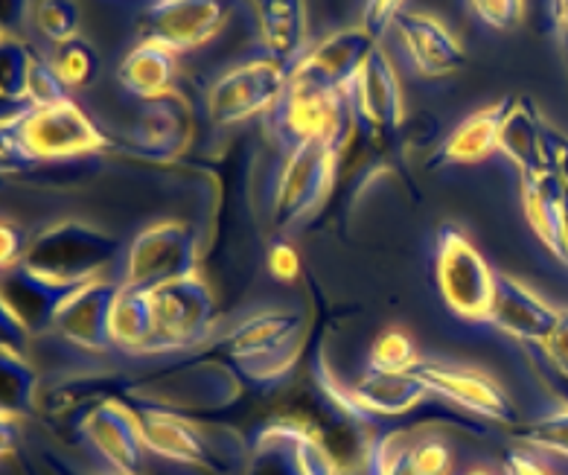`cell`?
I'll return each instance as SVG.
<instances>
[{
  "label": "cell",
  "mask_w": 568,
  "mask_h": 475,
  "mask_svg": "<svg viewBox=\"0 0 568 475\" xmlns=\"http://www.w3.org/2000/svg\"><path fill=\"white\" fill-rule=\"evenodd\" d=\"M111 138L73 100L27 105L3 114V172L21 175L39 164L102 155Z\"/></svg>",
  "instance_id": "6da1fadb"
},
{
  "label": "cell",
  "mask_w": 568,
  "mask_h": 475,
  "mask_svg": "<svg viewBox=\"0 0 568 475\" xmlns=\"http://www.w3.org/2000/svg\"><path fill=\"white\" fill-rule=\"evenodd\" d=\"M134 408L141 417L146 449L158 458L219 475H231L248 464L251 444L236 428L213 426L195 421L190 414L155 408V405H134Z\"/></svg>",
  "instance_id": "7a4b0ae2"
},
{
  "label": "cell",
  "mask_w": 568,
  "mask_h": 475,
  "mask_svg": "<svg viewBox=\"0 0 568 475\" xmlns=\"http://www.w3.org/2000/svg\"><path fill=\"white\" fill-rule=\"evenodd\" d=\"M120 254V240L82 219H59L27 240L21 269L62 289L102 277Z\"/></svg>",
  "instance_id": "3957f363"
},
{
  "label": "cell",
  "mask_w": 568,
  "mask_h": 475,
  "mask_svg": "<svg viewBox=\"0 0 568 475\" xmlns=\"http://www.w3.org/2000/svg\"><path fill=\"white\" fill-rule=\"evenodd\" d=\"M310 321L297 310H263L242 319L222 338V353L240 376L254 385H272L292 374L304 353Z\"/></svg>",
  "instance_id": "277c9868"
},
{
  "label": "cell",
  "mask_w": 568,
  "mask_h": 475,
  "mask_svg": "<svg viewBox=\"0 0 568 475\" xmlns=\"http://www.w3.org/2000/svg\"><path fill=\"white\" fill-rule=\"evenodd\" d=\"M123 397L134 405H155L179 414L225 412L242 397V376L231 362L202 358L166 367L125 385Z\"/></svg>",
  "instance_id": "5b68a950"
},
{
  "label": "cell",
  "mask_w": 568,
  "mask_h": 475,
  "mask_svg": "<svg viewBox=\"0 0 568 475\" xmlns=\"http://www.w3.org/2000/svg\"><path fill=\"white\" fill-rule=\"evenodd\" d=\"M351 138H321V141H312L306 146L295 149V152H288L281 175L274 181V234H292L327 204Z\"/></svg>",
  "instance_id": "8992f818"
},
{
  "label": "cell",
  "mask_w": 568,
  "mask_h": 475,
  "mask_svg": "<svg viewBox=\"0 0 568 475\" xmlns=\"http://www.w3.org/2000/svg\"><path fill=\"white\" fill-rule=\"evenodd\" d=\"M265 129L283 155H288L321 138H351L356 123L347 94H335L292 77L277 105L265 114Z\"/></svg>",
  "instance_id": "52a82bcc"
},
{
  "label": "cell",
  "mask_w": 568,
  "mask_h": 475,
  "mask_svg": "<svg viewBox=\"0 0 568 475\" xmlns=\"http://www.w3.org/2000/svg\"><path fill=\"white\" fill-rule=\"evenodd\" d=\"M152 310H155V333L146 356L195 351L211 338L219 315L211 283L199 272L155 289Z\"/></svg>",
  "instance_id": "ba28073f"
},
{
  "label": "cell",
  "mask_w": 568,
  "mask_h": 475,
  "mask_svg": "<svg viewBox=\"0 0 568 475\" xmlns=\"http://www.w3.org/2000/svg\"><path fill=\"white\" fill-rule=\"evenodd\" d=\"M435 281L455 319L469 324L487 321L496 292V272L473 240L455 225H446L437 236Z\"/></svg>",
  "instance_id": "9c48e42d"
},
{
  "label": "cell",
  "mask_w": 568,
  "mask_h": 475,
  "mask_svg": "<svg viewBox=\"0 0 568 475\" xmlns=\"http://www.w3.org/2000/svg\"><path fill=\"white\" fill-rule=\"evenodd\" d=\"M199 234L195 228L179 219L152 222L129 242L123 263L125 286L155 292L172 281L199 272Z\"/></svg>",
  "instance_id": "30bf717a"
},
{
  "label": "cell",
  "mask_w": 568,
  "mask_h": 475,
  "mask_svg": "<svg viewBox=\"0 0 568 475\" xmlns=\"http://www.w3.org/2000/svg\"><path fill=\"white\" fill-rule=\"evenodd\" d=\"M292 64L272 55L251 59L216 79L207 91V114L216 125H240L251 118L268 114L286 91Z\"/></svg>",
  "instance_id": "8fae6325"
},
{
  "label": "cell",
  "mask_w": 568,
  "mask_h": 475,
  "mask_svg": "<svg viewBox=\"0 0 568 475\" xmlns=\"http://www.w3.org/2000/svg\"><path fill=\"white\" fill-rule=\"evenodd\" d=\"M77 437L100 461V467L123 475H141L149 452L141 417H138V408L120 394L88 408L77 423Z\"/></svg>",
  "instance_id": "7c38bea8"
},
{
  "label": "cell",
  "mask_w": 568,
  "mask_h": 475,
  "mask_svg": "<svg viewBox=\"0 0 568 475\" xmlns=\"http://www.w3.org/2000/svg\"><path fill=\"white\" fill-rule=\"evenodd\" d=\"M347 102H351L356 132L365 134L376 149H385L397 141L405 125V97L385 50L376 48L374 55L367 59L353 82Z\"/></svg>",
  "instance_id": "4fadbf2b"
},
{
  "label": "cell",
  "mask_w": 568,
  "mask_h": 475,
  "mask_svg": "<svg viewBox=\"0 0 568 475\" xmlns=\"http://www.w3.org/2000/svg\"><path fill=\"white\" fill-rule=\"evenodd\" d=\"M234 0H149L138 21L143 39L175 53L202 48L225 30Z\"/></svg>",
  "instance_id": "5bb4252c"
},
{
  "label": "cell",
  "mask_w": 568,
  "mask_h": 475,
  "mask_svg": "<svg viewBox=\"0 0 568 475\" xmlns=\"http://www.w3.org/2000/svg\"><path fill=\"white\" fill-rule=\"evenodd\" d=\"M412 374L426 385L432 397L458 405L460 412H469L473 417H481V421L501 423V426H514L516 423V408L507 397V391L478 367L417 362L412 367Z\"/></svg>",
  "instance_id": "9a60e30c"
},
{
  "label": "cell",
  "mask_w": 568,
  "mask_h": 475,
  "mask_svg": "<svg viewBox=\"0 0 568 475\" xmlns=\"http://www.w3.org/2000/svg\"><path fill=\"white\" fill-rule=\"evenodd\" d=\"M376 48H379V36H374L365 24L347 27L312 44L301 55V62L292 68V77L310 85L327 88L335 94H351L353 82Z\"/></svg>",
  "instance_id": "2e32d148"
},
{
  "label": "cell",
  "mask_w": 568,
  "mask_h": 475,
  "mask_svg": "<svg viewBox=\"0 0 568 475\" xmlns=\"http://www.w3.org/2000/svg\"><path fill=\"white\" fill-rule=\"evenodd\" d=\"M120 283L97 277L71 289L53 315V330L62 342L85 353H109L111 344V306Z\"/></svg>",
  "instance_id": "e0dca14e"
},
{
  "label": "cell",
  "mask_w": 568,
  "mask_h": 475,
  "mask_svg": "<svg viewBox=\"0 0 568 475\" xmlns=\"http://www.w3.org/2000/svg\"><path fill=\"white\" fill-rule=\"evenodd\" d=\"M193 132V111L187 100L179 91H172V94L143 102L129 132V143L141 158L170 164L187 152Z\"/></svg>",
  "instance_id": "ac0fdd59"
},
{
  "label": "cell",
  "mask_w": 568,
  "mask_h": 475,
  "mask_svg": "<svg viewBox=\"0 0 568 475\" xmlns=\"http://www.w3.org/2000/svg\"><path fill=\"white\" fill-rule=\"evenodd\" d=\"M557 319H560V310L548 304L537 289H530L514 274L496 272V292H493V304L487 312L490 327L521 344L542 347Z\"/></svg>",
  "instance_id": "d6986e66"
},
{
  "label": "cell",
  "mask_w": 568,
  "mask_h": 475,
  "mask_svg": "<svg viewBox=\"0 0 568 475\" xmlns=\"http://www.w3.org/2000/svg\"><path fill=\"white\" fill-rule=\"evenodd\" d=\"M394 32H397L399 44H403L414 71L420 77H452L467 62L460 41L437 18L426 16V12H405L403 9L394 21Z\"/></svg>",
  "instance_id": "ffe728a7"
},
{
  "label": "cell",
  "mask_w": 568,
  "mask_h": 475,
  "mask_svg": "<svg viewBox=\"0 0 568 475\" xmlns=\"http://www.w3.org/2000/svg\"><path fill=\"white\" fill-rule=\"evenodd\" d=\"M548 120L530 97H507L505 118L498 129V155H505L519 175H545L548 172Z\"/></svg>",
  "instance_id": "44dd1931"
},
{
  "label": "cell",
  "mask_w": 568,
  "mask_h": 475,
  "mask_svg": "<svg viewBox=\"0 0 568 475\" xmlns=\"http://www.w3.org/2000/svg\"><path fill=\"white\" fill-rule=\"evenodd\" d=\"M505 109H507V97L505 100L493 102V105H487V109L473 111L469 118L460 120V123L446 134L444 143L435 149L432 166L444 170V166L481 164V161L496 155L498 129H501Z\"/></svg>",
  "instance_id": "7402d4cb"
},
{
  "label": "cell",
  "mask_w": 568,
  "mask_h": 475,
  "mask_svg": "<svg viewBox=\"0 0 568 475\" xmlns=\"http://www.w3.org/2000/svg\"><path fill=\"white\" fill-rule=\"evenodd\" d=\"M566 208L568 195L551 172L545 175H525L521 179V211L534 236L545 245V251L562 263L566 251Z\"/></svg>",
  "instance_id": "603a6c76"
},
{
  "label": "cell",
  "mask_w": 568,
  "mask_h": 475,
  "mask_svg": "<svg viewBox=\"0 0 568 475\" xmlns=\"http://www.w3.org/2000/svg\"><path fill=\"white\" fill-rule=\"evenodd\" d=\"M71 289L53 286L16 265L3 272V319L16 321L27 333L53 327V315Z\"/></svg>",
  "instance_id": "cb8c5ba5"
},
{
  "label": "cell",
  "mask_w": 568,
  "mask_h": 475,
  "mask_svg": "<svg viewBox=\"0 0 568 475\" xmlns=\"http://www.w3.org/2000/svg\"><path fill=\"white\" fill-rule=\"evenodd\" d=\"M175 79H179V53L149 39L138 41L118 68V82L125 94L143 102L172 94Z\"/></svg>",
  "instance_id": "d4e9b609"
},
{
  "label": "cell",
  "mask_w": 568,
  "mask_h": 475,
  "mask_svg": "<svg viewBox=\"0 0 568 475\" xmlns=\"http://www.w3.org/2000/svg\"><path fill=\"white\" fill-rule=\"evenodd\" d=\"M260 39L272 59L295 68L306 53L310 24H306L304 0H260L257 3Z\"/></svg>",
  "instance_id": "484cf974"
},
{
  "label": "cell",
  "mask_w": 568,
  "mask_h": 475,
  "mask_svg": "<svg viewBox=\"0 0 568 475\" xmlns=\"http://www.w3.org/2000/svg\"><path fill=\"white\" fill-rule=\"evenodd\" d=\"M353 394L358 405L365 408L371 417H403V414L420 408L432 394L417 376L408 374H385L367 367L365 374L353 382Z\"/></svg>",
  "instance_id": "4316f807"
},
{
  "label": "cell",
  "mask_w": 568,
  "mask_h": 475,
  "mask_svg": "<svg viewBox=\"0 0 568 475\" xmlns=\"http://www.w3.org/2000/svg\"><path fill=\"white\" fill-rule=\"evenodd\" d=\"M306 423L272 421L260 428L251 441L248 464L242 475H306L301 464V437Z\"/></svg>",
  "instance_id": "83f0119b"
},
{
  "label": "cell",
  "mask_w": 568,
  "mask_h": 475,
  "mask_svg": "<svg viewBox=\"0 0 568 475\" xmlns=\"http://www.w3.org/2000/svg\"><path fill=\"white\" fill-rule=\"evenodd\" d=\"M152 333H155L152 292L120 283L114 306H111V344H114V351L146 356Z\"/></svg>",
  "instance_id": "f1b7e54d"
},
{
  "label": "cell",
  "mask_w": 568,
  "mask_h": 475,
  "mask_svg": "<svg viewBox=\"0 0 568 475\" xmlns=\"http://www.w3.org/2000/svg\"><path fill=\"white\" fill-rule=\"evenodd\" d=\"M0 403L7 417H30L41 408V376L24 351L0 344Z\"/></svg>",
  "instance_id": "f546056e"
},
{
  "label": "cell",
  "mask_w": 568,
  "mask_h": 475,
  "mask_svg": "<svg viewBox=\"0 0 568 475\" xmlns=\"http://www.w3.org/2000/svg\"><path fill=\"white\" fill-rule=\"evenodd\" d=\"M32 48H27L24 41L12 36V32H3V41H0V100H3V111H9L12 105L16 109H27V82H30L32 71Z\"/></svg>",
  "instance_id": "4dcf8cb0"
},
{
  "label": "cell",
  "mask_w": 568,
  "mask_h": 475,
  "mask_svg": "<svg viewBox=\"0 0 568 475\" xmlns=\"http://www.w3.org/2000/svg\"><path fill=\"white\" fill-rule=\"evenodd\" d=\"M50 64L55 68L59 79H62L68 88H88L94 85L97 77H100V53L88 39L77 36V39L59 44L50 59Z\"/></svg>",
  "instance_id": "1f68e13d"
},
{
  "label": "cell",
  "mask_w": 568,
  "mask_h": 475,
  "mask_svg": "<svg viewBox=\"0 0 568 475\" xmlns=\"http://www.w3.org/2000/svg\"><path fill=\"white\" fill-rule=\"evenodd\" d=\"M414 437L408 432H388L367 444V475H417Z\"/></svg>",
  "instance_id": "d6a6232c"
},
{
  "label": "cell",
  "mask_w": 568,
  "mask_h": 475,
  "mask_svg": "<svg viewBox=\"0 0 568 475\" xmlns=\"http://www.w3.org/2000/svg\"><path fill=\"white\" fill-rule=\"evenodd\" d=\"M417 362H420L417 342L412 338V333L399 327H390L376 335L371 353H367V367L385 371V374H408Z\"/></svg>",
  "instance_id": "836d02e7"
},
{
  "label": "cell",
  "mask_w": 568,
  "mask_h": 475,
  "mask_svg": "<svg viewBox=\"0 0 568 475\" xmlns=\"http://www.w3.org/2000/svg\"><path fill=\"white\" fill-rule=\"evenodd\" d=\"M312 376H315V385H318V391L324 394V400L333 405L335 412L342 414L344 421L353 423V426H367V423L374 421V417L358 405L356 394H353V385H344V382L338 380V374H335L333 365H329L327 356L321 351L318 356H315V362H312Z\"/></svg>",
  "instance_id": "e575fe53"
},
{
  "label": "cell",
  "mask_w": 568,
  "mask_h": 475,
  "mask_svg": "<svg viewBox=\"0 0 568 475\" xmlns=\"http://www.w3.org/2000/svg\"><path fill=\"white\" fill-rule=\"evenodd\" d=\"M516 441L530 446V449L548 452V455L568 461V405L554 408L537 421L516 428Z\"/></svg>",
  "instance_id": "d590c367"
},
{
  "label": "cell",
  "mask_w": 568,
  "mask_h": 475,
  "mask_svg": "<svg viewBox=\"0 0 568 475\" xmlns=\"http://www.w3.org/2000/svg\"><path fill=\"white\" fill-rule=\"evenodd\" d=\"M82 24V9L77 0H39L36 7V27L55 48L79 36Z\"/></svg>",
  "instance_id": "8d00e7d4"
},
{
  "label": "cell",
  "mask_w": 568,
  "mask_h": 475,
  "mask_svg": "<svg viewBox=\"0 0 568 475\" xmlns=\"http://www.w3.org/2000/svg\"><path fill=\"white\" fill-rule=\"evenodd\" d=\"M71 100L68 97V85H64L55 68L44 59H32V71H30V82H27V102L41 109V105H55V102Z\"/></svg>",
  "instance_id": "74e56055"
},
{
  "label": "cell",
  "mask_w": 568,
  "mask_h": 475,
  "mask_svg": "<svg viewBox=\"0 0 568 475\" xmlns=\"http://www.w3.org/2000/svg\"><path fill=\"white\" fill-rule=\"evenodd\" d=\"M412 458H414V469H417V475H449L452 464H455L452 446L446 444L444 437H437V435L414 437Z\"/></svg>",
  "instance_id": "f35d334b"
},
{
  "label": "cell",
  "mask_w": 568,
  "mask_h": 475,
  "mask_svg": "<svg viewBox=\"0 0 568 475\" xmlns=\"http://www.w3.org/2000/svg\"><path fill=\"white\" fill-rule=\"evenodd\" d=\"M475 18L493 30H516L525 21L528 0H469Z\"/></svg>",
  "instance_id": "ab89813d"
},
{
  "label": "cell",
  "mask_w": 568,
  "mask_h": 475,
  "mask_svg": "<svg viewBox=\"0 0 568 475\" xmlns=\"http://www.w3.org/2000/svg\"><path fill=\"white\" fill-rule=\"evenodd\" d=\"M539 30L548 32L560 50L562 68H566L568 82V0H537Z\"/></svg>",
  "instance_id": "60d3db41"
},
{
  "label": "cell",
  "mask_w": 568,
  "mask_h": 475,
  "mask_svg": "<svg viewBox=\"0 0 568 475\" xmlns=\"http://www.w3.org/2000/svg\"><path fill=\"white\" fill-rule=\"evenodd\" d=\"M265 265H268V274H272L274 281L295 283L297 277H301V254H297L295 245H288L286 240H274L272 245H268Z\"/></svg>",
  "instance_id": "b9f144b4"
},
{
  "label": "cell",
  "mask_w": 568,
  "mask_h": 475,
  "mask_svg": "<svg viewBox=\"0 0 568 475\" xmlns=\"http://www.w3.org/2000/svg\"><path fill=\"white\" fill-rule=\"evenodd\" d=\"M545 149H548V172L560 181V188L568 195V134L548 125V138H545Z\"/></svg>",
  "instance_id": "7bdbcfd3"
},
{
  "label": "cell",
  "mask_w": 568,
  "mask_h": 475,
  "mask_svg": "<svg viewBox=\"0 0 568 475\" xmlns=\"http://www.w3.org/2000/svg\"><path fill=\"white\" fill-rule=\"evenodd\" d=\"M545 356L557 367V374H562L568 380V310H560V319L554 324L548 342L542 344Z\"/></svg>",
  "instance_id": "ee69618b"
},
{
  "label": "cell",
  "mask_w": 568,
  "mask_h": 475,
  "mask_svg": "<svg viewBox=\"0 0 568 475\" xmlns=\"http://www.w3.org/2000/svg\"><path fill=\"white\" fill-rule=\"evenodd\" d=\"M405 0H367L365 3V27L374 36H385L394 27L397 16L403 12Z\"/></svg>",
  "instance_id": "f6af8a7d"
},
{
  "label": "cell",
  "mask_w": 568,
  "mask_h": 475,
  "mask_svg": "<svg viewBox=\"0 0 568 475\" xmlns=\"http://www.w3.org/2000/svg\"><path fill=\"white\" fill-rule=\"evenodd\" d=\"M0 249H3V254H0L3 257V272L16 269L21 263V257H24L27 240L12 222H3V228H0Z\"/></svg>",
  "instance_id": "bcb514c9"
},
{
  "label": "cell",
  "mask_w": 568,
  "mask_h": 475,
  "mask_svg": "<svg viewBox=\"0 0 568 475\" xmlns=\"http://www.w3.org/2000/svg\"><path fill=\"white\" fill-rule=\"evenodd\" d=\"M44 467L50 475H123L105 467H82V464L62 458L59 452H44Z\"/></svg>",
  "instance_id": "7dc6e473"
},
{
  "label": "cell",
  "mask_w": 568,
  "mask_h": 475,
  "mask_svg": "<svg viewBox=\"0 0 568 475\" xmlns=\"http://www.w3.org/2000/svg\"><path fill=\"white\" fill-rule=\"evenodd\" d=\"M505 475H554L551 469L539 464L528 449H510L505 458Z\"/></svg>",
  "instance_id": "c3c4849f"
},
{
  "label": "cell",
  "mask_w": 568,
  "mask_h": 475,
  "mask_svg": "<svg viewBox=\"0 0 568 475\" xmlns=\"http://www.w3.org/2000/svg\"><path fill=\"white\" fill-rule=\"evenodd\" d=\"M30 12V0H0V18H3V32L12 27H21Z\"/></svg>",
  "instance_id": "681fc988"
},
{
  "label": "cell",
  "mask_w": 568,
  "mask_h": 475,
  "mask_svg": "<svg viewBox=\"0 0 568 475\" xmlns=\"http://www.w3.org/2000/svg\"><path fill=\"white\" fill-rule=\"evenodd\" d=\"M562 265L568 269V208H566V251H562Z\"/></svg>",
  "instance_id": "f907efd6"
},
{
  "label": "cell",
  "mask_w": 568,
  "mask_h": 475,
  "mask_svg": "<svg viewBox=\"0 0 568 475\" xmlns=\"http://www.w3.org/2000/svg\"><path fill=\"white\" fill-rule=\"evenodd\" d=\"M464 475H496V473H490L487 467H475V469H469V473H464Z\"/></svg>",
  "instance_id": "816d5d0a"
},
{
  "label": "cell",
  "mask_w": 568,
  "mask_h": 475,
  "mask_svg": "<svg viewBox=\"0 0 568 475\" xmlns=\"http://www.w3.org/2000/svg\"><path fill=\"white\" fill-rule=\"evenodd\" d=\"M251 3H254V7H257V3H260V0H251Z\"/></svg>",
  "instance_id": "f5cc1de1"
}]
</instances>
